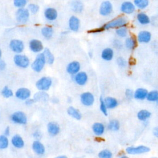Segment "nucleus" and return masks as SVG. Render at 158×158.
<instances>
[{"label": "nucleus", "mask_w": 158, "mask_h": 158, "mask_svg": "<svg viewBox=\"0 0 158 158\" xmlns=\"http://www.w3.org/2000/svg\"><path fill=\"white\" fill-rule=\"evenodd\" d=\"M127 23V20L125 17H120L117 19H115L109 22L106 23L101 28V31L103 30H107L113 28H120L125 27Z\"/></svg>", "instance_id": "f257e3e1"}, {"label": "nucleus", "mask_w": 158, "mask_h": 158, "mask_svg": "<svg viewBox=\"0 0 158 158\" xmlns=\"http://www.w3.org/2000/svg\"><path fill=\"white\" fill-rule=\"evenodd\" d=\"M46 63V60L43 53L38 54L35 60L31 64V68L35 72H39L42 70Z\"/></svg>", "instance_id": "f03ea898"}, {"label": "nucleus", "mask_w": 158, "mask_h": 158, "mask_svg": "<svg viewBox=\"0 0 158 158\" xmlns=\"http://www.w3.org/2000/svg\"><path fill=\"white\" fill-rule=\"evenodd\" d=\"M52 85V80L50 78L43 77L38 80L36 83V88L42 91L48 90Z\"/></svg>", "instance_id": "7ed1b4c3"}, {"label": "nucleus", "mask_w": 158, "mask_h": 158, "mask_svg": "<svg viewBox=\"0 0 158 158\" xmlns=\"http://www.w3.org/2000/svg\"><path fill=\"white\" fill-rule=\"evenodd\" d=\"M150 151V148L144 146L139 145L138 146H130L126 148V152L128 154H140L148 152Z\"/></svg>", "instance_id": "20e7f679"}, {"label": "nucleus", "mask_w": 158, "mask_h": 158, "mask_svg": "<svg viewBox=\"0 0 158 158\" xmlns=\"http://www.w3.org/2000/svg\"><path fill=\"white\" fill-rule=\"evenodd\" d=\"M14 61L16 65L22 68H26L30 64L28 58L26 56L22 54L15 55L14 57Z\"/></svg>", "instance_id": "39448f33"}, {"label": "nucleus", "mask_w": 158, "mask_h": 158, "mask_svg": "<svg viewBox=\"0 0 158 158\" xmlns=\"http://www.w3.org/2000/svg\"><path fill=\"white\" fill-rule=\"evenodd\" d=\"M29 11L25 8H20L16 12V19L20 23H25L29 18Z\"/></svg>", "instance_id": "423d86ee"}, {"label": "nucleus", "mask_w": 158, "mask_h": 158, "mask_svg": "<svg viewBox=\"0 0 158 158\" xmlns=\"http://www.w3.org/2000/svg\"><path fill=\"white\" fill-rule=\"evenodd\" d=\"M11 120L16 123L25 124L27 121V116L24 112L17 111L13 113L11 115Z\"/></svg>", "instance_id": "0eeeda50"}, {"label": "nucleus", "mask_w": 158, "mask_h": 158, "mask_svg": "<svg viewBox=\"0 0 158 158\" xmlns=\"http://www.w3.org/2000/svg\"><path fill=\"white\" fill-rule=\"evenodd\" d=\"M10 48L12 51L16 53H20L24 49L23 43L20 40H12L9 44Z\"/></svg>", "instance_id": "6e6552de"}, {"label": "nucleus", "mask_w": 158, "mask_h": 158, "mask_svg": "<svg viewBox=\"0 0 158 158\" xmlns=\"http://www.w3.org/2000/svg\"><path fill=\"white\" fill-rule=\"evenodd\" d=\"M112 10V5L109 1H103L99 7V13L104 16L108 15Z\"/></svg>", "instance_id": "1a4fd4ad"}, {"label": "nucleus", "mask_w": 158, "mask_h": 158, "mask_svg": "<svg viewBox=\"0 0 158 158\" xmlns=\"http://www.w3.org/2000/svg\"><path fill=\"white\" fill-rule=\"evenodd\" d=\"M80 99L81 103L86 106H89L93 105L94 101V96L89 92H85L81 94Z\"/></svg>", "instance_id": "9d476101"}, {"label": "nucleus", "mask_w": 158, "mask_h": 158, "mask_svg": "<svg viewBox=\"0 0 158 158\" xmlns=\"http://www.w3.org/2000/svg\"><path fill=\"white\" fill-rule=\"evenodd\" d=\"M29 47L31 51L34 52H39L43 49V46L41 41L36 39L31 40L30 41Z\"/></svg>", "instance_id": "9b49d317"}, {"label": "nucleus", "mask_w": 158, "mask_h": 158, "mask_svg": "<svg viewBox=\"0 0 158 158\" xmlns=\"http://www.w3.org/2000/svg\"><path fill=\"white\" fill-rule=\"evenodd\" d=\"M31 95L30 91L26 88H20L18 89L15 92V96L22 100L27 99Z\"/></svg>", "instance_id": "f8f14e48"}, {"label": "nucleus", "mask_w": 158, "mask_h": 158, "mask_svg": "<svg viewBox=\"0 0 158 158\" xmlns=\"http://www.w3.org/2000/svg\"><path fill=\"white\" fill-rule=\"evenodd\" d=\"M135 10V5L130 1L123 2L121 5V10L125 14H131Z\"/></svg>", "instance_id": "ddd939ff"}, {"label": "nucleus", "mask_w": 158, "mask_h": 158, "mask_svg": "<svg viewBox=\"0 0 158 158\" xmlns=\"http://www.w3.org/2000/svg\"><path fill=\"white\" fill-rule=\"evenodd\" d=\"M80 69V64L77 61H73L69 64L67 67V71L70 74H77Z\"/></svg>", "instance_id": "4468645a"}, {"label": "nucleus", "mask_w": 158, "mask_h": 158, "mask_svg": "<svg viewBox=\"0 0 158 158\" xmlns=\"http://www.w3.org/2000/svg\"><path fill=\"white\" fill-rule=\"evenodd\" d=\"M32 148L34 152L38 155H42L45 152V148L44 145L38 140L33 141Z\"/></svg>", "instance_id": "2eb2a0df"}, {"label": "nucleus", "mask_w": 158, "mask_h": 158, "mask_svg": "<svg viewBox=\"0 0 158 158\" xmlns=\"http://www.w3.org/2000/svg\"><path fill=\"white\" fill-rule=\"evenodd\" d=\"M48 131L51 136L57 135L60 131V127L59 125L55 122H49L48 124Z\"/></svg>", "instance_id": "dca6fc26"}, {"label": "nucleus", "mask_w": 158, "mask_h": 158, "mask_svg": "<svg viewBox=\"0 0 158 158\" xmlns=\"http://www.w3.org/2000/svg\"><path fill=\"white\" fill-rule=\"evenodd\" d=\"M88 80L87 74L84 72H80L76 74L75 77V80L76 83L79 85H84Z\"/></svg>", "instance_id": "f3484780"}, {"label": "nucleus", "mask_w": 158, "mask_h": 158, "mask_svg": "<svg viewBox=\"0 0 158 158\" xmlns=\"http://www.w3.org/2000/svg\"><path fill=\"white\" fill-rule=\"evenodd\" d=\"M69 26L70 30L72 31H77L80 27V20L75 16H72L69 19Z\"/></svg>", "instance_id": "a211bd4d"}, {"label": "nucleus", "mask_w": 158, "mask_h": 158, "mask_svg": "<svg viewBox=\"0 0 158 158\" xmlns=\"http://www.w3.org/2000/svg\"><path fill=\"white\" fill-rule=\"evenodd\" d=\"M151 33L148 31H141L138 35V40L140 43H148L151 40Z\"/></svg>", "instance_id": "6ab92c4d"}, {"label": "nucleus", "mask_w": 158, "mask_h": 158, "mask_svg": "<svg viewBox=\"0 0 158 158\" xmlns=\"http://www.w3.org/2000/svg\"><path fill=\"white\" fill-rule=\"evenodd\" d=\"M44 16L49 20H54L57 17V10L52 7L47 8L44 11Z\"/></svg>", "instance_id": "aec40b11"}, {"label": "nucleus", "mask_w": 158, "mask_h": 158, "mask_svg": "<svg viewBox=\"0 0 158 158\" xmlns=\"http://www.w3.org/2000/svg\"><path fill=\"white\" fill-rule=\"evenodd\" d=\"M12 144L13 146L17 148H22L24 146V141L22 138L19 135H14L11 139Z\"/></svg>", "instance_id": "412c9836"}, {"label": "nucleus", "mask_w": 158, "mask_h": 158, "mask_svg": "<svg viewBox=\"0 0 158 158\" xmlns=\"http://www.w3.org/2000/svg\"><path fill=\"white\" fill-rule=\"evenodd\" d=\"M92 128L94 133L98 136H100L102 135L104 132V129H105L104 125L101 123H98V122L94 123L92 127Z\"/></svg>", "instance_id": "4be33fe9"}, {"label": "nucleus", "mask_w": 158, "mask_h": 158, "mask_svg": "<svg viewBox=\"0 0 158 158\" xmlns=\"http://www.w3.org/2000/svg\"><path fill=\"white\" fill-rule=\"evenodd\" d=\"M148 93V92L146 89L138 88L134 93L133 96L135 97V98H136L137 99L142 100V99H144L146 98Z\"/></svg>", "instance_id": "5701e85b"}, {"label": "nucleus", "mask_w": 158, "mask_h": 158, "mask_svg": "<svg viewBox=\"0 0 158 158\" xmlns=\"http://www.w3.org/2000/svg\"><path fill=\"white\" fill-rule=\"evenodd\" d=\"M104 102L107 108L113 109L118 105L117 101L112 97H107L104 99Z\"/></svg>", "instance_id": "b1692460"}, {"label": "nucleus", "mask_w": 158, "mask_h": 158, "mask_svg": "<svg viewBox=\"0 0 158 158\" xmlns=\"http://www.w3.org/2000/svg\"><path fill=\"white\" fill-rule=\"evenodd\" d=\"M114 56V51L111 48L104 49L101 54L102 58L105 60H110Z\"/></svg>", "instance_id": "393cba45"}, {"label": "nucleus", "mask_w": 158, "mask_h": 158, "mask_svg": "<svg viewBox=\"0 0 158 158\" xmlns=\"http://www.w3.org/2000/svg\"><path fill=\"white\" fill-rule=\"evenodd\" d=\"M67 113L69 115H70L72 117L75 119L80 120L81 118V115L80 112L77 109H75L72 106H70L67 109Z\"/></svg>", "instance_id": "a878e982"}, {"label": "nucleus", "mask_w": 158, "mask_h": 158, "mask_svg": "<svg viewBox=\"0 0 158 158\" xmlns=\"http://www.w3.org/2000/svg\"><path fill=\"white\" fill-rule=\"evenodd\" d=\"M45 60L47 63H48L49 64H53L54 61V57L53 56V54H52V52L50 51V50L48 48H45L44 49V51L43 52Z\"/></svg>", "instance_id": "bb28decb"}, {"label": "nucleus", "mask_w": 158, "mask_h": 158, "mask_svg": "<svg viewBox=\"0 0 158 158\" xmlns=\"http://www.w3.org/2000/svg\"><path fill=\"white\" fill-rule=\"evenodd\" d=\"M71 8L75 12H81L83 9V4L80 1H74L71 3Z\"/></svg>", "instance_id": "cd10ccee"}, {"label": "nucleus", "mask_w": 158, "mask_h": 158, "mask_svg": "<svg viewBox=\"0 0 158 158\" xmlns=\"http://www.w3.org/2000/svg\"><path fill=\"white\" fill-rule=\"evenodd\" d=\"M137 19L138 22L143 25L148 24L150 22L149 17L143 12H140L137 15Z\"/></svg>", "instance_id": "c85d7f7f"}, {"label": "nucleus", "mask_w": 158, "mask_h": 158, "mask_svg": "<svg viewBox=\"0 0 158 158\" xmlns=\"http://www.w3.org/2000/svg\"><path fill=\"white\" fill-rule=\"evenodd\" d=\"M48 95L43 92H39V93H36L35 95H34V101H46L48 99Z\"/></svg>", "instance_id": "c756f323"}, {"label": "nucleus", "mask_w": 158, "mask_h": 158, "mask_svg": "<svg viewBox=\"0 0 158 158\" xmlns=\"http://www.w3.org/2000/svg\"><path fill=\"white\" fill-rule=\"evenodd\" d=\"M151 116V112L147 110H141L137 114V117L140 120H146Z\"/></svg>", "instance_id": "7c9ffc66"}, {"label": "nucleus", "mask_w": 158, "mask_h": 158, "mask_svg": "<svg viewBox=\"0 0 158 158\" xmlns=\"http://www.w3.org/2000/svg\"><path fill=\"white\" fill-rule=\"evenodd\" d=\"M41 33L46 38H50L53 35V29L51 27H44L41 29Z\"/></svg>", "instance_id": "2f4dec72"}, {"label": "nucleus", "mask_w": 158, "mask_h": 158, "mask_svg": "<svg viewBox=\"0 0 158 158\" xmlns=\"http://www.w3.org/2000/svg\"><path fill=\"white\" fill-rule=\"evenodd\" d=\"M125 45L128 49H133L136 46V41L134 38L129 37L125 40Z\"/></svg>", "instance_id": "473e14b6"}, {"label": "nucleus", "mask_w": 158, "mask_h": 158, "mask_svg": "<svg viewBox=\"0 0 158 158\" xmlns=\"http://www.w3.org/2000/svg\"><path fill=\"white\" fill-rule=\"evenodd\" d=\"M108 129L112 131H117L120 128V123L117 120H112L107 125Z\"/></svg>", "instance_id": "72a5a7b5"}, {"label": "nucleus", "mask_w": 158, "mask_h": 158, "mask_svg": "<svg viewBox=\"0 0 158 158\" xmlns=\"http://www.w3.org/2000/svg\"><path fill=\"white\" fill-rule=\"evenodd\" d=\"M149 4V1L148 0H135L134 5L139 9H144Z\"/></svg>", "instance_id": "f704fd0d"}, {"label": "nucleus", "mask_w": 158, "mask_h": 158, "mask_svg": "<svg viewBox=\"0 0 158 158\" xmlns=\"http://www.w3.org/2000/svg\"><path fill=\"white\" fill-rule=\"evenodd\" d=\"M146 98L150 101H156L158 99V92L156 90L151 91L148 93Z\"/></svg>", "instance_id": "c9c22d12"}, {"label": "nucleus", "mask_w": 158, "mask_h": 158, "mask_svg": "<svg viewBox=\"0 0 158 158\" xmlns=\"http://www.w3.org/2000/svg\"><path fill=\"white\" fill-rule=\"evenodd\" d=\"M9 140L5 135H0V149H3L7 148Z\"/></svg>", "instance_id": "e433bc0d"}, {"label": "nucleus", "mask_w": 158, "mask_h": 158, "mask_svg": "<svg viewBox=\"0 0 158 158\" xmlns=\"http://www.w3.org/2000/svg\"><path fill=\"white\" fill-rule=\"evenodd\" d=\"M99 158H112V154L108 149H104L101 151L98 154Z\"/></svg>", "instance_id": "4c0bfd02"}, {"label": "nucleus", "mask_w": 158, "mask_h": 158, "mask_svg": "<svg viewBox=\"0 0 158 158\" xmlns=\"http://www.w3.org/2000/svg\"><path fill=\"white\" fill-rule=\"evenodd\" d=\"M1 94L4 98H10V97L13 96L12 91L7 86H6L2 88V91H1Z\"/></svg>", "instance_id": "58836bf2"}, {"label": "nucleus", "mask_w": 158, "mask_h": 158, "mask_svg": "<svg viewBox=\"0 0 158 158\" xmlns=\"http://www.w3.org/2000/svg\"><path fill=\"white\" fill-rule=\"evenodd\" d=\"M127 28L125 27H122L118 28L116 30V33L120 37H125L127 35Z\"/></svg>", "instance_id": "ea45409f"}, {"label": "nucleus", "mask_w": 158, "mask_h": 158, "mask_svg": "<svg viewBox=\"0 0 158 158\" xmlns=\"http://www.w3.org/2000/svg\"><path fill=\"white\" fill-rule=\"evenodd\" d=\"M26 0H14V4L15 7L20 8H23L27 4Z\"/></svg>", "instance_id": "a19ab883"}, {"label": "nucleus", "mask_w": 158, "mask_h": 158, "mask_svg": "<svg viewBox=\"0 0 158 158\" xmlns=\"http://www.w3.org/2000/svg\"><path fill=\"white\" fill-rule=\"evenodd\" d=\"M100 109L101 112L106 115H107V107L106 106L104 102V99L101 97L100 98Z\"/></svg>", "instance_id": "79ce46f5"}, {"label": "nucleus", "mask_w": 158, "mask_h": 158, "mask_svg": "<svg viewBox=\"0 0 158 158\" xmlns=\"http://www.w3.org/2000/svg\"><path fill=\"white\" fill-rule=\"evenodd\" d=\"M28 8V10L33 14H36L39 10V6L35 4H30Z\"/></svg>", "instance_id": "37998d69"}, {"label": "nucleus", "mask_w": 158, "mask_h": 158, "mask_svg": "<svg viewBox=\"0 0 158 158\" xmlns=\"http://www.w3.org/2000/svg\"><path fill=\"white\" fill-rule=\"evenodd\" d=\"M117 61V64L121 67H125L127 65V61L123 57H118Z\"/></svg>", "instance_id": "c03bdc74"}, {"label": "nucleus", "mask_w": 158, "mask_h": 158, "mask_svg": "<svg viewBox=\"0 0 158 158\" xmlns=\"http://www.w3.org/2000/svg\"><path fill=\"white\" fill-rule=\"evenodd\" d=\"M133 91L130 89H127L125 91V95L128 99H131L133 97Z\"/></svg>", "instance_id": "a18cd8bd"}, {"label": "nucleus", "mask_w": 158, "mask_h": 158, "mask_svg": "<svg viewBox=\"0 0 158 158\" xmlns=\"http://www.w3.org/2000/svg\"><path fill=\"white\" fill-rule=\"evenodd\" d=\"M6 64L4 60H0V70H2L6 68Z\"/></svg>", "instance_id": "49530a36"}, {"label": "nucleus", "mask_w": 158, "mask_h": 158, "mask_svg": "<svg viewBox=\"0 0 158 158\" xmlns=\"http://www.w3.org/2000/svg\"><path fill=\"white\" fill-rule=\"evenodd\" d=\"M34 102V100L32 99H27V101H26V104L27 105H30L31 104H33Z\"/></svg>", "instance_id": "de8ad7c7"}, {"label": "nucleus", "mask_w": 158, "mask_h": 158, "mask_svg": "<svg viewBox=\"0 0 158 158\" xmlns=\"http://www.w3.org/2000/svg\"><path fill=\"white\" fill-rule=\"evenodd\" d=\"M9 133H10V128H9V127H7L6 128L5 131H4L5 136H6L9 135Z\"/></svg>", "instance_id": "09e8293b"}, {"label": "nucleus", "mask_w": 158, "mask_h": 158, "mask_svg": "<svg viewBox=\"0 0 158 158\" xmlns=\"http://www.w3.org/2000/svg\"><path fill=\"white\" fill-rule=\"evenodd\" d=\"M153 135L156 136V137H157L158 136V130H157V128L156 127L154 130H153Z\"/></svg>", "instance_id": "8fccbe9b"}, {"label": "nucleus", "mask_w": 158, "mask_h": 158, "mask_svg": "<svg viewBox=\"0 0 158 158\" xmlns=\"http://www.w3.org/2000/svg\"><path fill=\"white\" fill-rule=\"evenodd\" d=\"M55 158H67L65 156H64V155H62V156H59Z\"/></svg>", "instance_id": "3c124183"}, {"label": "nucleus", "mask_w": 158, "mask_h": 158, "mask_svg": "<svg viewBox=\"0 0 158 158\" xmlns=\"http://www.w3.org/2000/svg\"><path fill=\"white\" fill-rule=\"evenodd\" d=\"M120 158H129V157L128 156H122Z\"/></svg>", "instance_id": "603ef678"}, {"label": "nucleus", "mask_w": 158, "mask_h": 158, "mask_svg": "<svg viewBox=\"0 0 158 158\" xmlns=\"http://www.w3.org/2000/svg\"><path fill=\"white\" fill-rule=\"evenodd\" d=\"M1 54H2V52H1V50L0 49V57H1Z\"/></svg>", "instance_id": "864d4df0"}, {"label": "nucleus", "mask_w": 158, "mask_h": 158, "mask_svg": "<svg viewBox=\"0 0 158 158\" xmlns=\"http://www.w3.org/2000/svg\"><path fill=\"white\" fill-rule=\"evenodd\" d=\"M151 158H157V157H151Z\"/></svg>", "instance_id": "5fc2aeb1"}]
</instances>
